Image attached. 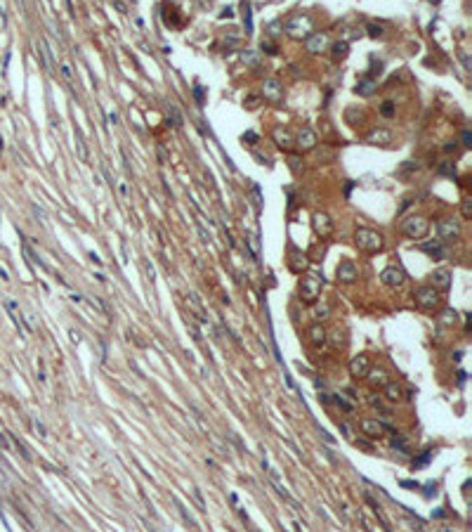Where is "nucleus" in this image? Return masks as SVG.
<instances>
[{
    "mask_svg": "<svg viewBox=\"0 0 472 532\" xmlns=\"http://www.w3.org/2000/svg\"><path fill=\"white\" fill-rule=\"evenodd\" d=\"M312 17H307V14H295V17H291L288 21H286L284 26V33L286 36H291L293 40H307V38L312 36Z\"/></svg>",
    "mask_w": 472,
    "mask_h": 532,
    "instance_id": "obj_1",
    "label": "nucleus"
},
{
    "mask_svg": "<svg viewBox=\"0 0 472 532\" xmlns=\"http://www.w3.org/2000/svg\"><path fill=\"white\" fill-rule=\"evenodd\" d=\"M321 284H323V277H321L319 272H310L300 281V298H303L305 303H314L321 293Z\"/></svg>",
    "mask_w": 472,
    "mask_h": 532,
    "instance_id": "obj_2",
    "label": "nucleus"
},
{
    "mask_svg": "<svg viewBox=\"0 0 472 532\" xmlns=\"http://www.w3.org/2000/svg\"><path fill=\"white\" fill-rule=\"evenodd\" d=\"M354 239L359 244V249H364L368 253H375L383 249V237L378 235L375 230H371V227H359L354 232Z\"/></svg>",
    "mask_w": 472,
    "mask_h": 532,
    "instance_id": "obj_3",
    "label": "nucleus"
},
{
    "mask_svg": "<svg viewBox=\"0 0 472 532\" xmlns=\"http://www.w3.org/2000/svg\"><path fill=\"white\" fill-rule=\"evenodd\" d=\"M401 232L409 237V239H416V242H418V239H423V237L430 232V223L423 216H411L401 223Z\"/></svg>",
    "mask_w": 472,
    "mask_h": 532,
    "instance_id": "obj_4",
    "label": "nucleus"
},
{
    "mask_svg": "<svg viewBox=\"0 0 472 532\" xmlns=\"http://www.w3.org/2000/svg\"><path fill=\"white\" fill-rule=\"evenodd\" d=\"M435 230H437V237H439L442 242H456V239H461V225L456 223L454 218L439 220L435 225Z\"/></svg>",
    "mask_w": 472,
    "mask_h": 532,
    "instance_id": "obj_5",
    "label": "nucleus"
},
{
    "mask_svg": "<svg viewBox=\"0 0 472 532\" xmlns=\"http://www.w3.org/2000/svg\"><path fill=\"white\" fill-rule=\"evenodd\" d=\"M416 303H418L423 310H435L437 305H442V296L439 291H435L432 286H420L416 291Z\"/></svg>",
    "mask_w": 472,
    "mask_h": 532,
    "instance_id": "obj_6",
    "label": "nucleus"
},
{
    "mask_svg": "<svg viewBox=\"0 0 472 532\" xmlns=\"http://www.w3.org/2000/svg\"><path fill=\"white\" fill-rule=\"evenodd\" d=\"M312 227H314V232L319 237H330L333 235V220L328 218V213H323V211H316L312 216Z\"/></svg>",
    "mask_w": 472,
    "mask_h": 532,
    "instance_id": "obj_7",
    "label": "nucleus"
},
{
    "mask_svg": "<svg viewBox=\"0 0 472 532\" xmlns=\"http://www.w3.org/2000/svg\"><path fill=\"white\" fill-rule=\"evenodd\" d=\"M305 47H307V52H312V54L326 52L330 47V36L328 33H312V36L305 40Z\"/></svg>",
    "mask_w": 472,
    "mask_h": 532,
    "instance_id": "obj_8",
    "label": "nucleus"
},
{
    "mask_svg": "<svg viewBox=\"0 0 472 532\" xmlns=\"http://www.w3.org/2000/svg\"><path fill=\"white\" fill-rule=\"evenodd\" d=\"M262 95H265V99H269V102H281L284 99V83L279 81V78H267V81L262 83Z\"/></svg>",
    "mask_w": 472,
    "mask_h": 532,
    "instance_id": "obj_9",
    "label": "nucleus"
},
{
    "mask_svg": "<svg viewBox=\"0 0 472 532\" xmlns=\"http://www.w3.org/2000/svg\"><path fill=\"white\" fill-rule=\"evenodd\" d=\"M368 371H371V360H368V355H354L352 362H349V374H352L354 379H366Z\"/></svg>",
    "mask_w": 472,
    "mask_h": 532,
    "instance_id": "obj_10",
    "label": "nucleus"
},
{
    "mask_svg": "<svg viewBox=\"0 0 472 532\" xmlns=\"http://www.w3.org/2000/svg\"><path fill=\"white\" fill-rule=\"evenodd\" d=\"M380 279H383V284H387V286H401V284L406 281V272L401 270V267H397V265H390V267H385V270L380 272Z\"/></svg>",
    "mask_w": 472,
    "mask_h": 532,
    "instance_id": "obj_11",
    "label": "nucleus"
},
{
    "mask_svg": "<svg viewBox=\"0 0 472 532\" xmlns=\"http://www.w3.org/2000/svg\"><path fill=\"white\" fill-rule=\"evenodd\" d=\"M335 277H338L340 284H352V281H356V277H359V267L349 261L340 263L338 270H335Z\"/></svg>",
    "mask_w": 472,
    "mask_h": 532,
    "instance_id": "obj_12",
    "label": "nucleus"
},
{
    "mask_svg": "<svg viewBox=\"0 0 472 532\" xmlns=\"http://www.w3.org/2000/svg\"><path fill=\"white\" fill-rule=\"evenodd\" d=\"M430 281H432V289L435 291H449L451 289V272L446 270V267H437L430 274Z\"/></svg>",
    "mask_w": 472,
    "mask_h": 532,
    "instance_id": "obj_13",
    "label": "nucleus"
},
{
    "mask_svg": "<svg viewBox=\"0 0 472 532\" xmlns=\"http://www.w3.org/2000/svg\"><path fill=\"white\" fill-rule=\"evenodd\" d=\"M295 145H298L300 152L314 149V147H316V133H314L312 128H303V130L298 133V137H295Z\"/></svg>",
    "mask_w": 472,
    "mask_h": 532,
    "instance_id": "obj_14",
    "label": "nucleus"
},
{
    "mask_svg": "<svg viewBox=\"0 0 472 532\" xmlns=\"http://www.w3.org/2000/svg\"><path fill=\"white\" fill-rule=\"evenodd\" d=\"M272 140L276 142V147L279 149H284V152H291L295 147V137L286 130V128H274V133H272Z\"/></svg>",
    "mask_w": 472,
    "mask_h": 532,
    "instance_id": "obj_15",
    "label": "nucleus"
},
{
    "mask_svg": "<svg viewBox=\"0 0 472 532\" xmlns=\"http://www.w3.org/2000/svg\"><path fill=\"white\" fill-rule=\"evenodd\" d=\"M394 137H392V130H387V128H378V130H371L368 135H366V142L368 145H380V147H385V145H390Z\"/></svg>",
    "mask_w": 472,
    "mask_h": 532,
    "instance_id": "obj_16",
    "label": "nucleus"
},
{
    "mask_svg": "<svg viewBox=\"0 0 472 532\" xmlns=\"http://www.w3.org/2000/svg\"><path fill=\"white\" fill-rule=\"evenodd\" d=\"M359 426H361L364 435H368V438H383L385 435V426H383V421H378V419H364Z\"/></svg>",
    "mask_w": 472,
    "mask_h": 532,
    "instance_id": "obj_17",
    "label": "nucleus"
},
{
    "mask_svg": "<svg viewBox=\"0 0 472 532\" xmlns=\"http://www.w3.org/2000/svg\"><path fill=\"white\" fill-rule=\"evenodd\" d=\"M5 310H7V315L12 317V322H14V326H17L19 331H26V326H24V315L19 312V307L14 300H5Z\"/></svg>",
    "mask_w": 472,
    "mask_h": 532,
    "instance_id": "obj_18",
    "label": "nucleus"
},
{
    "mask_svg": "<svg viewBox=\"0 0 472 532\" xmlns=\"http://www.w3.org/2000/svg\"><path fill=\"white\" fill-rule=\"evenodd\" d=\"M366 379H368V383H371V386H375V388H378V386L385 388L387 383H390V381H392V379H390V374H387L385 369H371Z\"/></svg>",
    "mask_w": 472,
    "mask_h": 532,
    "instance_id": "obj_19",
    "label": "nucleus"
},
{
    "mask_svg": "<svg viewBox=\"0 0 472 532\" xmlns=\"http://www.w3.org/2000/svg\"><path fill=\"white\" fill-rule=\"evenodd\" d=\"M375 88H378V83H375V78H368V76H364L361 81L356 83V88L354 90L361 95V97H371L375 92Z\"/></svg>",
    "mask_w": 472,
    "mask_h": 532,
    "instance_id": "obj_20",
    "label": "nucleus"
},
{
    "mask_svg": "<svg viewBox=\"0 0 472 532\" xmlns=\"http://www.w3.org/2000/svg\"><path fill=\"white\" fill-rule=\"evenodd\" d=\"M420 251L428 253V256H432V258H437V261H442L446 256L444 246H442V242H425L423 246H420Z\"/></svg>",
    "mask_w": 472,
    "mask_h": 532,
    "instance_id": "obj_21",
    "label": "nucleus"
},
{
    "mask_svg": "<svg viewBox=\"0 0 472 532\" xmlns=\"http://www.w3.org/2000/svg\"><path fill=\"white\" fill-rule=\"evenodd\" d=\"M310 267V261H307V256H305L303 251H291V270H295V272H303V270H307Z\"/></svg>",
    "mask_w": 472,
    "mask_h": 532,
    "instance_id": "obj_22",
    "label": "nucleus"
},
{
    "mask_svg": "<svg viewBox=\"0 0 472 532\" xmlns=\"http://www.w3.org/2000/svg\"><path fill=\"white\" fill-rule=\"evenodd\" d=\"M307 334H310V341H312L316 348L326 343V329H323V324H319V322H314V324L310 326V331H307Z\"/></svg>",
    "mask_w": 472,
    "mask_h": 532,
    "instance_id": "obj_23",
    "label": "nucleus"
},
{
    "mask_svg": "<svg viewBox=\"0 0 472 532\" xmlns=\"http://www.w3.org/2000/svg\"><path fill=\"white\" fill-rule=\"evenodd\" d=\"M38 50H40V59H43L45 69L50 73H57V69H54V64H52V52L47 47V40H38Z\"/></svg>",
    "mask_w": 472,
    "mask_h": 532,
    "instance_id": "obj_24",
    "label": "nucleus"
},
{
    "mask_svg": "<svg viewBox=\"0 0 472 532\" xmlns=\"http://www.w3.org/2000/svg\"><path fill=\"white\" fill-rule=\"evenodd\" d=\"M385 397H387L390 402H399L401 397H404V390H401V386L397 381H390V383L385 386Z\"/></svg>",
    "mask_w": 472,
    "mask_h": 532,
    "instance_id": "obj_25",
    "label": "nucleus"
},
{
    "mask_svg": "<svg viewBox=\"0 0 472 532\" xmlns=\"http://www.w3.org/2000/svg\"><path fill=\"white\" fill-rule=\"evenodd\" d=\"M168 121L175 128H182V126H184V118H182V114H179V109L175 107V104H168Z\"/></svg>",
    "mask_w": 472,
    "mask_h": 532,
    "instance_id": "obj_26",
    "label": "nucleus"
},
{
    "mask_svg": "<svg viewBox=\"0 0 472 532\" xmlns=\"http://www.w3.org/2000/svg\"><path fill=\"white\" fill-rule=\"evenodd\" d=\"M456 319H458V312H456L454 307H446L444 312H442V317H439V324H442V326H454Z\"/></svg>",
    "mask_w": 472,
    "mask_h": 532,
    "instance_id": "obj_27",
    "label": "nucleus"
},
{
    "mask_svg": "<svg viewBox=\"0 0 472 532\" xmlns=\"http://www.w3.org/2000/svg\"><path fill=\"white\" fill-rule=\"evenodd\" d=\"M347 52H349V43L347 40H338V43L333 45V62H340Z\"/></svg>",
    "mask_w": 472,
    "mask_h": 532,
    "instance_id": "obj_28",
    "label": "nucleus"
},
{
    "mask_svg": "<svg viewBox=\"0 0 472 532\" xmlns=\"http://www.w3.org/2000/svg\"><path fill=\"white\" fill-rule=\"evenodd\" d=\"M187 303H191V310H194V312H196L201 319H205V312H203V307H201V300H198L196 293H189V296H187Z\"/></svg>",
    "mask_w": 472,
    "mask_h": 532,
    "instance_id": "obj_29",
    "label": "nucleus"
},
{
    "mask_svg": "<svg viewBox=\"0 0 472 532\" xmlns=\"http://www.w3.org/2000/svg\"><path fill=\"white\" fill-rule=\"evenodd\" d=\"M59 73H62V78L66 83L73 81V71H71V64H69V59H62V62H59Z\"/></svg>",
    "mask_w": 472,
    "mask_h": 532,
    "instance_id": "obj_30",
    "label": "nucleus"
},
{
    "mask_svg": "<svg viewBox=\"0 0 472 532\" xmlns=\"http://www.w3.org/2000/svg\"><path fill=\"white\" fill-rule=\"evenodd\" d=\"M330 345H333V348H340V345H345V331H340V329H333V331H330Z\"/></svg>",
    "mask_w": 472,
    "mask_h": 532,
    "instance_id": "obj_31",
    "label": "nucleus"
},
{
    "mask_svg": "<svg viewBox=\"0 0 472 532\" xmlns=\"http://www.w3.org/2000/svg\"><path fill=\"white\" fill-rule=\"evenodd\" d=\"M76 147H78V156L80 161H88V149H85V142H83V135L76 130Z\"/></svg>",
    "mask_w": 472,
    "mask_h": 532,
    "instance_id": "obj_32",
    "label": "nucleus"
},
{
    "mask_svg": "<svg viewBox=\"0 0 472 532\" xmlns=\"http://www.w3.org/2000/svg\"><path fill=\"white\" fill-rule=\"evenodd\" d=\"M314 317L321 319V322H323V319H328V317H330V307L328 305H316V307H314Z\"/></svg>",
    "mask_w": 472,
    "mask_h": 532,
    "instance_id": "obj_33",
    "label": "nucleus"
},
{
    "mask_svg": "<svg viewBox=\"0 0 472 532\" xmlns=\"http://www.w3.org/2000/svg\"><path fill=\"white\" fill-rule=\"evenodd\" d=\"M390 445H392L394 450H399V452H404V454H409V450H406V440H404L401 435L394 433V438H392V442H390Z\"/></svg>",
    "mask_w": 472,
    "mask_h": 532,
    "instance_id": "obj_34",
    "label": "nucleus"
},
{
    "mask_svg": "<svg viewBox=\"0 0 472 532\" xmlns=\"http://www.w3.org/2000/svg\"><path fill=\"white\" fill-rule=\"evenodd\" d=\"M439 173H442L444 178H456V168H454V163L444 161V163H442V166H439Z\"/></svg>",
    "mask_w": 472,
    "mask_h": 532,
    "instance_id": "obj_35",
    "label": "nucleus"
},
{
    "mask_svg": "<svg viewBox=\"0 0 472 532\" xmlns=\"http://www.w3.org/2000/svg\"><path fill=\"white\" fill-rule=\"evenodd\" d=\"M330 400H335V405H338L340 409H342V412H352V409H354V405H349V402H347V400H345L342 395H333Z\"/></svg>",
    "mask_w": 472,
    "mask_h": 532,
    "instance_id": "obj_36",
    "label": "nucleus"
},
{
    "mask_svg": "<svg viewBox=\"0 0 472 532\" xmlns=\"http://www.w3.org/2000/svg\"><path fill=\"white\" fill-rule=\"evenodd\" d=\"M288 166L293 168V173H303L305 171V163H303L300 156H291V159H288Z\"/></svg>",
    "mask_w": 472,
    "mask_h": 532,
    "instance_id": "obj_37",
    "label": "nucleus"
},
{
    "mask_svg": "<svg viewBox=\"0 0 472 532\" xmlns=\"http://www.w3.org/2000/svg\"><path fill=\"white\" fill-rule=\"evenodd\" d=\"M241 57H243V62L248 64V66H258V64H260L258 52H250V50H246V52L241 54Z\"/></svg>",
    "mask_w": 472,
    "mask_h": 532,
    "instance_id": "obj_38",
    "label": "nucleus"
},
{
    "mask_svg": "<svg viewBox=\"0 0 472 532\" xmlns=\"http://www.w3.org/2000/svg\"><path fill=\"white\" fill-rule=\"evenodd\" d=\"M461 213H463V218H468V220L472 218V199L470 197L463 199V204H461Z\"/></svg>",
    "mask_w": 472,
    "mask_h": 532,
    "instance_id": "obj_39",
    "label": "nucleus"
},
{
    "mask_svg": "<svg viewBox=\"0 0 472 532\" xmlns=\"http://www.w3.org/2000/svg\"><path fill=\"white\" fill-rule=\"evenodd\" d=\"M241 12H243V19H246V33H250L253 26H250V5L248 2H241Z\"/></svg>",
    "mask_w": 472,
    "mask_h": 532,
    "instance_id": "obj_40",
    "label": "nucleus"
},
{
    "mask_svg": "<svg viewBox=\"0 0 472 532\" xmlns=\"http://www.w3.org/2000/svg\"><path fill=\"white\" fill-rule=\"evenodd\" d=\"M258 140H260V135H258V133H253V130H248V133H243V135H241V142H243V145H255Z\"/></svg>",
    "mask_w": 472,
    "mask_h": 532,
    "instance_id": "obj_41",
    "label": "nucleus"
},
{
    "mask_svg": "<svg viewBox=\"0 0 472 532\" xmlns=\"http://www.w3.org/2000/svg\"><path fill=\"white\" fill-rule=\"evenodd\" d=\"M380 114H383L385 118H392L394 116V104H392V102H383V104H380Z\"/></svg>",
    "mask_w": 472,
    "mask_h": 532,
    "instance_id": "obj_42",
    "label": "nucleus"
},
{
    "mask_svg": "<svg viewBox=\"0 0 472 532\" xmlns=\"http://www.w3.org/2000/svg\"><path fill=\"white\" fill-rule=\"evenodd\" d=\"M418 168H420L418 163L406 161V163H401V166H399V173H401V175H409V171H418Z\"/></svg>",
    "mask_w": 472,
    "mask_h": 532,
    "instance_id": "obj_43",
    "label": "nucleus"
},
{
    "mask_svg": "<svg viewBox=\"0 0 472 532\" xmlns=\"http://www.w3.org/2000/svg\"><path fill=\"white\" fill-rule=\"evenodd\" d=\"M194 99H196L198 107H203L205 97H203V88H201V85H194Z\"/></svg>",
    "mask_w": 472,
    "mask_h": 532,
    "instance_id": "obj_44",
    "label": "nucleus"
},
{
    "mask_svg": "<svg viewBox=\"0 0 472 532\" xmlns=\"http://www.w3.org/2000/svg\"><path fill=\"white\" fill-rule=\"evenodd\" d=\"M260 47H262V50H265L267 54H276V52H279V47H276L274 43H269V40H262V45H260Z\"/></svg>",
    "mask_w": 472,
    "mask_h": 532,
    "instance_id": "obj_45",
    "label": "nucleus"
},
{
    "mask_svg": "<svg viewBox=\"0 0 472 532\" xmlns=\"http://www.w3.org/2000/svg\"><path fill=\"white\" fill-rule=\"evenodd\" d=\"M461 142H463L465 147H472V133H470V130H463V133H461Z\"/></svg>",
    "mask_w": 472,
    "mask_h": 532,
    "instance_id": "obj_46",
    "label": "nucleus"
},
{
    "mask_svg": "<svg viewBox=\"0 0 472 532\" xmlns=\"http://www.w3.org/2000/svg\"><path fill=\"white\" fill-rule=\"evenodd\" d=\"M267 33H272V36H276V33H284V28L279 26L276 21H272V24H267Z\"/></svg>",
    "mask_w": 472,
    "mask_h": 532,
    "instance_id": "obj_47",
    "label": "nucleus"
},
{
    "mask_svg": "<svg viewBox=\"0 0 472 532\" xmlns=\"http://www.w3.org/2000/svg\"><path fill=\"white\" fill-rule=\"evenodd\" d=\"M368 33H371V36H373V38H378V36H380V33H383V28H380V26H375V24H368Z\"/></svg>",
    "mask_w": 472,
    "mask_h": 532,
    "instance_id": "obj_48",
    "label": "nucleus"
},
{
    "mask_svg": "<svg viewBox=\"0 0 472 532\" xmlns=\"http://www.w3.org/2000/svg\"><path fill=\"white\" fill-rule=\"evenodd\" d=\"M33 428L38 431V435H40V438H45V435H47V431H45V426L40 424V421H33Z\"/></svg>",
    "mask_w": 472,
    "mask_h": 532,
    "instance_id": "obj_49",
    "label": "nucleus"
},
{
    "mask_svg": "<svg viewBox=\"0 0 472 532\" xmlns=\"http://www.w3.org/2000/svg\"><path fill=\"white\" fill-rule=\"evenodd\" d=\"M246 107H248V109H255V107H258V99H255V95H250V99L246 102Z\"/></svg>",
    "mask_w": 472,
    "mask_h": 532,
    "instance_id": "obj_50",
    "label": "nucleus"
},
{
    "mask_svg": "<svg viewBox=\"0 0 472 532\" xmlns=\"http://www.w3.org/2000/svg\"><path fill=\"white\" fill-rule=\"evenodd\" d=\"M118 190H121V194H123V197H128V194H130V190H128V185H125V182H118Z\"/></svg>",
    "mask_w": 472,
    "mask_h": 532,
    "instance_id": "obj_51",
    "label": "nucleus"
},
{
    "mask_svg": "<svg viewBox=\"0 0 472 532\" xmlns=\"http://www.w3.org/2000/svg\"><path fill=\"white\" fill-rule=\"evenodd\" d=\"M368 405H373V407H380V397H375V395H368Z\"/></svg>",
    "mask_w": 472,
    "mask_h": 532,
    "instance_id": "obj_52",
    "label": "nucleus"
},
{
    "mask_svg": "<svg viewBox=\"0 0 472 532\" xmlns=\"http://www.w3.org/2000/svg\"><path fill=\"white\" fill-rule=\"evenodd\" d=\"M158 161L165 163V147H160V145H158Z\"/></svg>",
    "mask_w": 472,
    "mask_h": 532,
    "instance_id": "obj_53",
    "label": "nucleus"
},
{
    "mask_svg": "<svg viewBox=\"0 0 472 532\" xmlns=\"http://www.w3.org/2000/svg\"><path fill=\"white\" fill-rule=\"evenodd\" d=\"M107 116H109V121H111L114 126H116V123H118V114H116V111H109Z\"/></svg>",
    "mask_w": 472,
    "mask_h": 532,
    "instance_id": "obj_54",
    "label": "nucleus"
},
{
    "mask_svg": "<svg viewBox=\"0 0 472 532\" xmlns=\"http://www.w3.org/2000/svg\"><path fill=\"white\" fill-rule=\"evenodd\" d=\"M69 334H71V338H73V343H78V341H80V336H78V334H76V331H73V329H71V331H69Z\"/></svg>",
    "mask_w": 472,
    "mask_h": 532,
    "instance_id": "obj_55",
    "label": "nucleus"
},
{
    "mask_svg": "<svg viewBox=\"0 0 472 532\" xmlns=\"http://www.w3.org/2000/svg\"><path fill=\"white\" fill-rule=\"evenodd\" d=\"M451 149H456V142H449V145L444 147V152H451Z\"/></svg>",
    "mask_w": 472,
    "mask_h": 532,
    "instance_id": "obj_56",
    "label": "nucleus"
}]
</instances>
